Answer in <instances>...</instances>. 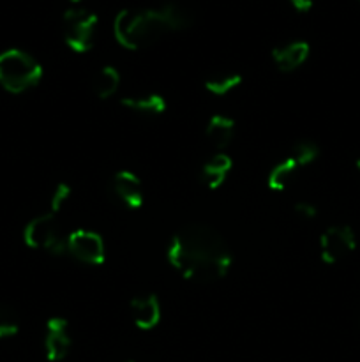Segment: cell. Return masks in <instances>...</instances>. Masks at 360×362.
<instances>
[{"instance_id":"1","label":"cell","mask_w":360,"mask_h":362,"mask_svg":"<svg viewBox=\"0 0 360 362\" xmlns=\"http://www.w3.org/2000/svg\"><path fill=\"white\" fill-rule=\"evenodd\" d=\"M168 264L193 283H215L226 278L233 264L224 237L203 223H191L173 233L166 247Z\"/></svg>"},{"instance_id":"2","label":"cell","mask_w":360,"mask_h":362,"mask_svg":"<svg viewBox=\"0 0 360 362\" xmlns=\"http://www.w3.org/2000/svg\"><path fill=\"white\" fill-rule=\"evenodd\" d=\"M191 23L189 11L175 2L161 7L122 9L113 20V35L122 48L136 52L154 45L166 34L184 30Z\"/></svg>"},{"instance_id":"3","label":"cell","mask_w":360,"mask_h":362,"mask_svg":"<svg viewBox=\"0 0 360 362\" xmlns=\"http://www.w3.org/2000/svg\"><path fill=\"white\" fill-rule=\"evenodd\" d=\"M42 80V66L20 48L0 53V87L9 94H23Z\"/></svg>"},{"instance_id":"4","label":"cell","mask_w":360,"mask_h":362,"mask_svg":"<svg viewBox=\"0 0 360 362\" xmlns=\"http://www.w3.org/2000/svg\"><path fill=\"white\" fill-rule=\"evenodd\" d=\"M23 243L30 250L46 251L53 257H62L67 253V237L60 233L56 214L53 212L35 216L25 225Z\"/></svg>"},{"instance_id":"5","label":"cell","mask_w":360,"mask_h":362,"mask_svg":"<svg viewBox=\"0 0 360 362\" xmlns=\"http://www.w3.org/2000/svg\"><path fill=\"white\" fill-rule=\"evenodd\" d=\"M97 16L88 9L73 7L62 16L64 41L74 53H87L94 46Z\"/></svg>"},{"instance_id":"6","label":"cell","mask_w":360,"mask_h":362,"mask_svg":"<svg viewBox=\"0 0 360 362\" xmlns=\"http://www.w3.org/2000/svg\"><path fill=\"white\" fill-rule=\"evenodd\" d=\"M356 250V235L352 226H328L320 237V257L327 265L339 264Z\"/></svg>"},{"instance_id":"7","label":"cell","mask_w":360,"mask_h":362,"mask_svg":"<svg viewBox=\"0 0 360 362\" xmlns=\"http://www.w3.org/2000/svg\"><path fill=\"white\" fill-rule=\"evenodd\" d=\"M67 253L85 265H102L106 260L104 240L97 232L76 228L67 235Z\"/></svg>"},{"instance_id":"8","label":"cell","mask_w":360,"mask_h":362,"mask_svg":"<svg viewBox=\"0 0 360 362\" xmlns=\"http://www.w3.org/2000/svg\"><path fill=\"white\" fill-rule=\"evenodd\" d=\"M73 338L69 332V322L64 317L49 318L46 324L44 352L49 362H60L66 359L71 352Z\"/></svg>"},{"instance_id":"9","label":"cell","mask_w":360,"mask_h":362,"mask_svg":"<svg viewBox=\"0 0 360 362\" xmlns=\"http://www.w3.org/2000/svg\"><path fill=\"white\" fill-rule=\"evenodd\" d=\"M109 186H112V193L115 194L116 200H120V204H124L131 211H136V209L143 205V186H141L140 177L134 172H131V170L116 172L112 177Z\"/></svg>"},{"instance_id":"10","label":"cell","mask_w":360,"mask_h":362,"mask_svg":"<svg viewBox=\"0 0 360 362\" xmlns=\"http://www.w3.org/2000/svg\"><path fill=\"white\" fill-rule=\"evenodd\" d=\"M129 310L134 325L140 331H152L161 322V303H159V297L155 293H148V296L143 297H134L129 304Z\"/></svg>"},{"instance_id":"11","label":"cell","mask_w":360,"mask_h":362,"mask_svg":"<svg viewBox=\"0 0 360 362\" xmlns=\"http://www.w3.org/2000/svg\"><path fill=\"white\" fill-rule=\"evenodd\" d=\"M311 53L309 42L292 41L286 45L275 46L272 49V60L281 73H293L307 62Z\"/></svg>"},{"instance_id":"12","label":"cell","mask_w":360,"mask_h":362,"mask_svg":"<svg viewBox=\"0 0 360 362\" xmlns=\"http://www.w3.org/2000/svg\"><path fill=\"white\" fill-rule=\"evenodd\" d=\"M233 168V159L224 152H217L201 166V180L210 191L219 189Z\"/></svg>"},{"instance_id":"13","label":"cell","mask_w":360,"mask_h":362,"mask_svg":"<svg viewBox=\"0 0 360 362\" xmlns=\"http://www.w3.org/2000/svg\"><path fill=\"white\" fill-rule=\"evenodd\" d=\"M235 120L226 115H212L205 127V138L217 151H224L235 136Z\"/></svg>"},{"instance_id":"14","label":"cell","mask_w":360,"mask_h":362,"mask_svg":"<svg viewBox=\"0 0 360 362\" xmlns=\"http://www.w3.org/2000/svg\"><path fill=\"white\" fill-rule=\"evenodd\" d=\"M120 105L124 108L131 110L134 113H143V115H161L166 112L168 105L161 94H141V95H126L120 99Z\"/></svg>"},{"instance_id":"15","label":"cell","mask_w":360,"mask_h":362,"mask_svg":"<svg viewBox=\"0 0 360 362\" xmlns=\"http://www.w3.org/2000/svg\"><path fill=\"white\" fill-rule=\"evenodd\" d=\"M296 170H299V166H296V163L288 156V158L282 159L281 163H277V165L268 172L267 187L270 191H274V193H282V191L289 186V180L295 175Z\"/></svg>"},{"instance_id":"16","label":"cell","mask_w":360,"mask_h":362,"mask_svg":"<svg viewBox=\"0 0 360 362\" xmlns=\"http://www.w3.org/2000/svg\"><path fill=\"white\" fill-rule=\"evenodd\" d=\"M120 73L113 66L102 67L94 80V92L101 101L113 98L120 88Z\"/></svg>"},{"instance_id":"17","label":"cell","mask_w":360,"mask_h":362,"mask_svg":"<svg viewBox=\"0 0 360 362\" xmlns=\"http://www.w3.org/2000/svg\"><path fill=\"white\" fill-rule=\"evenodd\" d=\"M242 74L240 73H222L208 76L205 80V88L214 95H228L229 92L235 90L240 83H242Z\"/></svg>"},{"instance_id":"18","label":"cell","mask_w":360,"mask_h":362,"mask_svg":"<svg viewBox=\"0 0 360 362\" xmlns=\"http://www.w3.org/2000/svg\"><path fill=\"white\" fill-rule=\"evenodd\" d=\"M289 158L296 163L299 168L309 166L320 158V147H318V144H314V141L311 140H300L293 145Z\"/></svg>"},{"instance_id":"19","label":"cell","mask_w":360,"mask_h":362,"mask_svg":"<svg viewBox=\"0 0 360 362\" xmlns=\"http://www.w3.org/2000/svg\"><path fill=\"white\" fill-rule=\"evenodd\" d=\"M20 331V318L16 311L0 304V339L13 338Z\"/></svg>"},{"instance_id":"20","label":"cell","mask_w":360,"mask_h":362,"mask_svg":"<svg viewBox=\"0 0 360 362\" xmlns=\"http://www.w3.org/2000/svg\"><path fill=\"white\" fill-rule=\"evenodd\" d=\"M71 193H73V189H71L69 184L66 182L56 184L55 189H53L52 193V198H49V212L59 214V212L62 211L64 205L67 204V200L71 198Z\"/></svg>"},{"instance_id":"21","label":"cell","mask_w":360,"mask_h":362,"mask_svg":"<svg viewBox=\"0 0 360 362\" xmlns=\"http://www.w3.org/2000/svg\"><path fill=\"white\" fill-rule=\"evenodd\" d=\"M293 211H295V214L302 219H314L318 216L316 205L311 204V202H296Z\"/></svg>"},{"instance_id":"22","label":"cell","mask_w":360,"mask_h":362,"mask_svg":"<svg viewBox=\"0 0 360 362\" xmlns=\"http://www.w3.org/2000/svg\"><path fill=\"white\" fill-rule=\"evenodd\" d=\"M289 4L293 6V9H296L299 13H307V11L313 9L314 2L313 0H288Z\"/></svg>"},{"instance_id":"23","label":"cell","mask_w":360,"mask_h":362,"mask_svg":"<svg viewBox=\"0 0 360 362\" xmlns=\"http://www.w3.org/2000/svg\"><path fill=\"white\" fill-rule=\"evenodd\" d=\"M355 166H356V170H359V172H360V156L355 159Z\"/></svg>"},{"instance_id":"24","label":"cell","mask_w":360,"mask_h":362,"mask_svg":"<svg viewBox=\"0 0 360 362\" xmlns=\"http://www.w3.org/2000/svg\"><path fill=\"white\" fill-rule=\"evenodd\" d=\"M69 2H73V4H80V2H83V0H69Z\"/></svg>"},{"instance_id":"25","label":"cell","mask_w":360,"mask_h":362,"mask_svg":"<svg viewBox=\"0 0 360 362\" xmlns=\"http://www.w3.org/2000/svg\"><path fill=\"white\" fill-rule=\"evenodd\" d=\"M127 362H134V361H127Z\"/></svg>"},{"instance_id":"26","label":"cell","mask_w":360,"mask_h":362,"mask_svg":"<svg viewBox=\"0 0 360 362\" xmlns=\"http://www.w3.org/2000/svg\"><path fill=\"white\" fill-rule=\"evenodd\" d=\"M359 2H360V0H359Z\"/></svg>"}]
</instances>
